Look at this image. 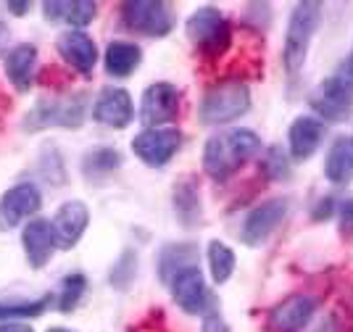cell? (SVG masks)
I'll return each mask as SVG.
<instances>
[{"mask_svg":"<svg viewBox=\"0 0 353 332\" xmlns=\"http://www.w3.org/2000/svg\"><path fill=\"white\" fill-rule=\"evenodd\" d=\"M261 150V137L253 130H224L206 140L203 148V169L214 182H224L245 166Z\"/></svg>","mask_w":353,"mask_h":332,"instance_id":"1","label":"cell"},{"mask_svg":"<svg viewBox=\"0 0 353 332\" xmlns=\"http://www.w3.org/2000/svg\"><path fill=\"white\" fill-rule=\"evenodd\" d=\"M319 19H322L319 3H298L293 8L290 21H288V32H285V48H282V64H285V72L290 77H295L303 69L311 40L319 29Z\"/></svg>","mask_w":353,"mask_h":332,"instance_id":"2","label":"cell"},{"mask_svg":"<svg viewBox=\"0 0 353 332\" xmlns=\"http://www.w3.org/2000/svg\"><path fill=\"white\" fill-rule=\"evenodd\" d=\"M250 108V90L240 79H227L219 82L211 90H206L203 101L198 106V119L206 127H224L230 121H235L240 116H245Z\"/></svg>","mask_w":353,"mask_h":332,"instance_id":"3","label":"cell"},{"mask_svg":"<svg viewBox=\"0 0 353 332\" xmlns=\"http://www.w3.org/2000/svg\"><path fill=\"white\" fill-rule=\"evenodd\" d=\"M85 95H63V98H43L34 103L30 114L24 116V130L40 132L48 127L77 130L85 121Z\"/></svg>","mask_w":353,"mask_h":332,"instance_id":"4","label":"cell"},{"mask_svg":"<svg viewBox=\"0 0 353 332\" xmlns=\"http://www.w3.org/2000/svg\"><path fill=\"white\" fill-rule=\"evenodd\" d=\"M188 37L201 53L221 56L232 43V29H230L227 16L221 14L219 8L203 6V8L192 11V16L188 19Z\"/></svg>","mask_w":353,"mask_h":332,"instance_id":"5","label":"cell"},{"mask_svg":"<svg viewBox=\"0 0 353 332\" xmlns=\"http://www.w3.org/2000/svg\"><path fill=\"white\" fill-rule=\"evenodd\" d=\"M121 21L127 29L148 37H163L174 27V16L161 0H127L121 6Z\"/></svg>","mask_w":353,"mask_h":332,"instance_id":"6","label":"cell"},{"mask_svg":"<svg viewBox=\"0 0 353 332\" xmlns=\"http://www.w3.org/2000/svg\"><path fill=\"white\" fill-rule=\"evenodd\" d=\"M288 211H290L288 198H269V201L259 203L248 217H245V222H243L240 240L250 248L264 246L266 240L274 235V230L288 219Z\"/></svg>","mask_w":353,"mask_h":332,"instance_id":"7","label":"cell"},{"mask_svg":"<svg viewBox=\"0 0 353 332\" xmlns=\"http://www.w3.org/2000/svg\"><path fill=\"white\" fill-rule=\"evenodd\" d=\"M179 145H182V132L176 127H156V130H143L140 135H134L132 150L143 164L161 169L174 159Z\"/></svg>","mask_w":353,"mask_h":332,"instance_id":"8","label":"cell"},{"mask_svg":"<svg viewBox=\"0 0 353 332\" xmlns=\"http://www.w3.org/2000/svg\"><path fill=\"white\" fill-rule=\"evenodd\" d=\"M309 103L311 108L316 111V119H324V121H345L353 114V87L345 85L335 74H330L311 92Z\"/></svg>","mask_w":353,"mask_h":332,"instance_id":"9","label":"cell"},{"mask_svg":"<svg viewBox=\"0 0 353 332\" xmlns=\"http://www.w3.org/2000/svg\"><path fill=\"white\" fill-rule=\"evenodd\" d=\"M176 114H179V90L172 82H156L143 92L140 121L148 130H156V127L174 121Z\"/></svg>","mask_w":353,"mask_h":332,"instance_id":"10","label":"cell"},{"mask_svg":"<svg viewBox=\"0 0 353 332\" xmlns=\"http://www.w3.org/2000/svg\"><path fill=\"white\" fill-rule=\"evenodd\" d=\"M172 288V298L174 304L185 311V314H203L211 306V293L206 288L203 272L198 266H188L182 272H176L169 282Z\"/></svg>","mask_w":353,"mask_h":332,"instance_id":"11","label":"cell"},{"mask_svg":"<svg viewBox=\"0 0 353 332\" xmlns=\"http://www.w3.org/2000/svg\"><path fill=\"white\" fill-rule=\"evenodd\" d=\"M43 195L37 185L32 182H19L0 198V230H14L21 222H27L40 211Z\"/></svg>","mask_w":353,"mask_h":332,"instance_id":"12","label":"cell"},{"mask_svg":"<svg viewBox=\"0 0 353 332\" xmlns=\"http://www.w3.org/2000/svg\"><path fill=\"white\" fill-rule=\"evenodd\" d=\"M319 309V301L306 293H295L290 298H285L277 304L269 314V327L274 332H303L314 314Z\"/></svg>","mask_w":353,"mask_h":332,"instance_id":"13","label":"cell"},{"mask_svg":"<svg viewBox=\"0 0 353 332\" xmlns=\"http://www.w3.org/2000/svg\"><path fill=\"white\" fill-rule=\"evenodd\" d=\"M92 119L98 124H103V127H111V130L130 127V121L134 119L130 92L121 90V87H105L103 92L98 95L95 106H92Z\"/></svg>","mask_w":353,"mask_h":332,"instance_id":"14","label":"cell"},{"mask_svg":"<svg viewBox=\"0 0 353 332\" xmlns=\"http://www.w3.org/2000/svg\"><path fill=\"white\" fill-rule=\"evenodd\" d=\"M90 224V211L88 206L82 201H69L63 203L59 211H56V217L50 222V227H53V237H56V246L63 248V251H69L79 243V237L85 235Z\"/></svg>","mask_w":353,"mask_h":332,"instance_id":"15","label":"cell"},{"mask_svg":"<svg viewBox=\"0 0 353 332\" xmlns=\"http://www.w3.org/2000/svg\"><path fill=\"white\" fill-rule=\"evenodd\" d=\"M56 48H59L61 58H63L72 69H77V72L85 74V77L92 74L95 64H98V48L92 43V37L85 35L82 29H69V32H63L59 37V43H56Z\"/></svg>","mask_w":353,"mask_h":332,"instance_id":"16","label":"cell"},{"mask_svg":"<svg viewBox=\"0 0 353 332\" xmlns=\"http://www.w3.org/2000/svg\"><path fill=\"white\" fill-rule=\"evenodd\" d=\"M324 127L322 119L316 116H298L293 124H290V132H288V143H290V156L295 161H309L319 145L324 140Z\"/></svg>","mask_w":353,"mask_h":332,"instance_id":"17","label":"cell"},{"mask_svg":"<svg viewBox=\"0 0 353 332\" xmlns=\"http://www.w3.org/2000/svg\"><path fill=\"white\" fill-rule=\"evenodd\" d=\"M21 243H24L27 261L34 269L45 266L50 261V256H53V251L59 248L56 246V237H53V227L45 219H32L30 224L24 227V232H21Z\"/></svg>","mask_w":353,"mask_h":332,"instance_id":"18","label":"cell"},{"mask_svg":"<svg viewBox=\"0 0 353 332\" xmlns=\"http://www.w3.org/2000/svg\"><path fill=\"white\" fill-rule=\"evenodd\" d=\"M34 72H37V48L30 43L16 45L6 56V77L19 92H27L34 85Z\"/></svg>","mask_w":353,"mask_h":332,"instance_id":"19","label":"cell"},{"mask_svg":"<svg viewBox=\"0 0 353 332\" xmlns=\"http://www.w3.org/2000/svg\"><path fill=\"white\" fill-rule=\"evenodd\" d=\"M43 14L50 24L56 21H66L72 27L82 29L92 24V19L98 14V6L95 3H88V0H74V3H63V0H50L43 6Z\"/></svg>","mask_w":353,"mask_h":332,"instance_id":"20","label":"cell"},{"mask_svg":"<svg viewBox=\"0 0 353 332\" xmlns=\"http://www.w3.org/2000/svg\"><path fill=\"white\" fill-rule=\"evenodd\" d=\"M324 177L332 185H348L353 179V143L348 137H338L330 145L324 159Z\"/></svg>","mask_w":353,"mask_h":332,"instance_id":"21","label":"cell"},{"mask_svg":"<svg viewBox=\"0 0 353 332\" xmlns=\"http://www.w3.org/2000/svg\"><path fill=\"white\" fill-rule=\"evenodd\" d=\"M174 214L185 227H195L201 222V193L192 177H185L174 185Z\"/></svg>","mask_w":353,"mask_h":332,"instance_id":"22","label":"cell"},{"mask_svg":"<svg viewBox=\"0 0 353 332\" xmlns=\"http://www.w3.org/2000/svg\"><path fill=\"white\" fill-rule=\"evenodd\" d=\"M188 266H198V248L192 243H172L159 256V275L163 282H172V277Z\"/></svg>","mask_w":353,"mask_h":332,"instance_id":"23","label":"cell"},{"mask_svg":"<svg viewBox=\"0 0 353 332\" xmlns=\"http://www.w3.org/2000/svg\"><path fill=\"white\" fill-rule=\"evenodd\" d=\"M140 61H143V50L137 48L134 43H111L105 48V72L111 74V77H130V74L140 66Z\"/></svg>","mask_w":353,"mask_h":332,"instance_id":"24","label":"cell"},{"mask_svg":"<svg viewBox=\"0 0 353 332\" xmlns=\"http://www.w3.org/2000/svg\"><path fill=\"white\" fill-rule=\"evenodd\" d=\"M119 166H121V153L114 148H95L82 159V172L88 179H103L117 172Z\"/></svg>","mask_w":353,"mask_h":332,"instance_id":"25","label":"cell"},{"mask_svg":"<svg viewBox=\"0 0 353 332\" xmlns=\"http://www.w3.org/2000/svg\"><path fill=\"white\" fill-rule=\"evenodd\" d=\"M208 269H211V277L216 285H224L232 272H235V253L232 248L221 240H211L208 243Z\"/></svg>","mask_w":353,"mask_h":332,"instance_id":"26","label":"cell"},{"mask_svg":"<svg viewBox=\"0 0 353 332\" xmlns=\"http://www.w3.org/2000/svg\"><path fill=\"white\" fill-rule=\"evenodd\" d=\"M85 290H88V280H85V275L74 272V275L63 277V280H61V290H59V311H63V314L74 311L77 304L82 301Z\"/></svg>","mask_w":353,"mask_h":332,"instance_id":"27","label":"cell"},{"mask_svg":"<svg viewBox=\"0 0 353 332\" xmlns=\"http://www.w3.org/2000/svg\"><path fill=\"white\" fill-rule=\"evenodd\" d=\"M48 306H50V295H43L37 301H0V319L40 317Z\"/></svg>","mask_w":353,"mask_h":332,"instance_id":"28","label":"cell"},{"mask_svg":"<svg viewBox=\"0 0 353 332\" xmlns=\"http://www.w3.org/2000/svg\"><path fill=\"white\" fill-rule=\"evenodd\" d=\"M134 275H137V253H134V251H124V253L119 256L117 264H114L108 280H111L114 288L124 290L134 280Z\"/></svg>","mask_w":353,"mask_h":332,"instance_id":"29","label":"cell"},{"mask_svg":"<svg viewBox=\"0 0 353 332\" xmlns=\"http://www.w3.org/2000/svg\"><path fill=\"white\" fill-rule=\"evenodd\" d=\"M261 169L269 179H288L290 177V161L282 153V148H269L261 159Z\"/></svg>","mask_w":353,"mask_h":332,"instance_id":"30","label":"cell"},{"mask_svg":"<svg viewBox=\"0 0 353 332\" xmlns=\"http://www.w3.org/2000/svg\"><path fill=\"white\" fill-rule=\"evenodd\" d=\"M201 332H230V324L224 322V317H221L219 311H206Z\"/></svg>","mask_w":353,"mask_h":332,"instance_id":"31","label":"cell"},{"mask_svg":"<svg viewBox=\"0 0 353 332\" xmlns=\"http://www.w3.org/2000/svg\"><path fill=\"white\" fill-rule=\"evenodd\" d=\"M338 214H340V227H343V232H353V198L340 203Z\"/></svg>","mask_w":353,"mask_h":332,"instance_id":"32","label":"cell"},{"mask_svg":"<svg viewBox=\"0 0 353 332\" xmlns=\"http://www.w3.org/2000/svg\"><path fill=\"white\" fill-rule=\"evenodd\" d=\"M332 211H335V201H332V198H324V201H319V206L314 208V219H330Z\"/></svg>","mask_w":353,"mask_h":332,"instance_id":"33","label":"cell"},{"mask_svg":"<svg viewBox=\"0 0 353 332\" xmlns=\"http://www.w3.org/2000/svg\"><path fill=\"white\" fill-rule=\"evenodd\" d=\"M0 332H32L27 324H14V322H6V324H0Z\"/></svg>","mask_w":353,"mask_h":332,"instance_id":"34","label":"cell"},{"mask_svg":"<svg viewBox=\"0 0 353 332\" xmlns=\"http://www.w3.org/2000/svg\"><path fill=\"white\" fill-rule=\"evenodd\" d=\"M30 8H32L30 3H8V11H11V14H16V16H24Z\"/></svg>","mask_w":353,"mask_h":332,"instance_id":"35","label":"cell"},{"mask_svg":"<svg viewBox=\"0 0 353 332\" xmlns=\"http://www.w3.org/2000/svg\"><path fill=\"white\" fill-rule=\"evenodd\" d=\"M8 35H11V32H8V27H6L3 21H0V56H3V50H6V43H8Z\"/></svg>","mask_w":353,"mask_h":332,"instance_id":"36","label":"cell"},{"mask_svg":"<svg viewBox=\"0 0 353 332\" xmlns=\"http://www.w3.org/2000/svg\"><path fill=\"white\" fill-rule=\"evenodd\" d=\"M316 332H338V330H335V322H332V319H327V322H322V327H319Z\"/></svg>","mask_w":353,"mask_h":332,"instance_id":"37","label":"cell"},{"mask_svg":"<svg viewBox=\"0 0 353 332\" xmlns=\"http://www.w3.org/2000/svg\"><path fill=\"white\" fill-rule=\"evenodd\" d=\"M48 332H74V330H69V327H50Z\"/></svg>","mask_w":353,"mask_h":332,"instance_id":"38","label":"cell"},{"mask_svg":"<svg viewBox=\"0 0 353 332\" xmlns=\"http://www.w3.org/2000/svg\"><path fill=\"white\" fill-rule=\"evenodd\" d=\"M351 143H353V137H351Z\"/></svg>","mask_w":353,"mask_h":332,"instance_id":"39","label":"cell"}]
</instances>
